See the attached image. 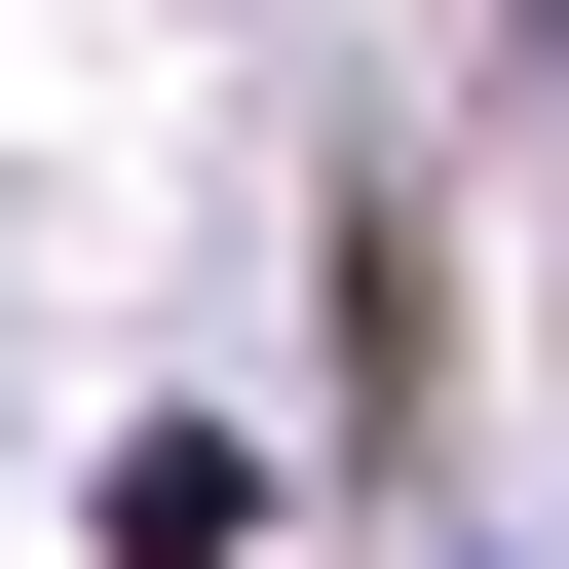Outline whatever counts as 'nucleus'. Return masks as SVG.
I'll return each instance as SVG.
<instances>
[]
</instances>
